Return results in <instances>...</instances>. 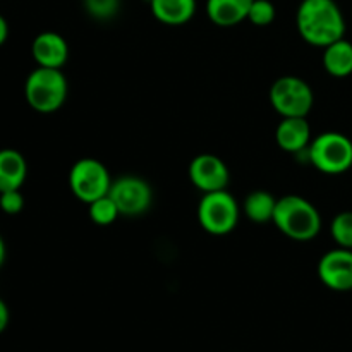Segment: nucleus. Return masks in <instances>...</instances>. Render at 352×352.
I'll return each mask as SVG.
<instances>
[{
  "label": "nucleus",
  "instance_id": "1",
  "mask_svg": "<svg viewBox=\"0 0 352 352\" xmlns=\"http://www.w3.org/2000/svg\"><path fill=\"white\" fill-rule=\"evenodd\" d=\"M296 28L306 43L325 48L346 36V17L336 0H301Z\"/></svg>",
  "mask_w": 352,
  "mask_h": 352
},
{
  "label": "nucleus",
  "instance_id": "2",
  "mask_svg": "<svg viewBox=\"0 0 352 352\" xmlns=\"http://www.w3.org/2000/svg\"><path fill=\"white\" fill-rule=\"evenodd\" d=\"M272 222L285 237L301 243L315 239L322 232V215L316 206L298 195L277 199Z\"/></svg>",
  "mask_w": 352,
  "mask_h": 352
},
{
  "label": "nucleus",
  "instance_id": "3",
  "mask_svg": "<svg viewBox=\"0 0 352 352\" xmlns=\"http://www.w3.org/2000/svg\"><path fill=\"white\" fill-rule=\"evenodd\" d=\"M69 85L62 69L36 67L24 82V98L38 113H54L67 100Z\"/></svg>",
  "mask_w": 352,
  "mask_h": 352
},
{
  "label": "nucleus",
  "instance_id": "4",
  "mask_svg": "<svg viewBox=\"0 0 352 352\" xmlns=\"http://www.w3.org/2000/svg\"><path fill=\"white\" fill-rule=\"evenodd\" d=\"M308 160L322 174H344L352 167V141L337 131L318 134L308 148Z\"/></svg>",
  "mask_w": 352,
  "mask_h": 352
},
{
  "label": "nucleus",
  "instance_id": "5",
  "mask_svg": "<svg viewBox=\"0 0 352 352\" xmlns=\"http://www.w3.org/2000/svg\"><path fill=\"white\" fill-rule=\"evenodd\" d=\"M198 222L212 236H227L239 223L241 206L227 189L205 192L198 205Z\"/></svg>",
  "mask_w": 352,
  "mask_h": 352
},
{
  "label": "nucleus",
  "instance_id": "6",
  "mask_svg": "<svg viewBox=\"0 0 352 352\" xmlns=\"http://www.w3.org/2000/svg\"><path fill=\"white\" fill-rule=\"evenodd\" d=\"M268 100L278 116L306 117L315 105V93L299 76H282L272 85Z\"/></svg>",
  "mask_w": 352,
  "mask_h": 352
},
{
  "label": "nucleus",
  "instance_id": "7",
  "mask_svg": "<svg viewBox=\"0 0 352 352\" xmlns=\"http://www.w3.org/2000/svg\"><path fill=\"white\" fill-rule=\"evenodd\" d=\"M112 181L109 168L96 158H81L69 172V188L72 195L86 205L109 195Z\"/></svg>",
  "mask_w": 352,
  "mask_h": 352
},
{
  "label": "nucleus",
  "instance_id": "8",
  "mask_svg": "<svg viewBox=\"0 0 352 352\" xmlns=\"http://www.w3.org/2000/svg\"><path fill=\"white\" fill-rule=\"evenodd\" d=\"M122 217H140L150 210L153 203L151 186L140 175H122L112 181L109 191Z\"/></svg>",
  "mask_w": 352,
  "mask_h": 352
},
{
  "label": "nucleus",
  "instance_id": "9",
  "mask_svg": "<svg viewBox=\"0 0 352 352\" xmlns=\"http://www.w3.org/2000/svg\"><path fill=\"white\" fill-rule=\"evenodd\" d=\"M188 175L191 184L203 195L227 189L230 182V172L226 162L212 153H201L192 158Z\"/></svg>",
  "mask_w": 352,
  "mask_h": 352
},
{
  "label": "nucleus",
  "instance_id": "10",
  "mask_svg": "<svg viewBox=\"0 0 352 352\" xmlns=\"http://www.w3.org/2000/svg\"><path fill=\"white\" fill-rule=\"evenodd\" d=\"M318 277L330 291H352V250L337 246L327 251L318 261Z\"/></svg>",
  "mask_w": 352,
  "mask_h": 352
},
{
  "label": "nucleus",
  "instance_id": "11",
  "mask_svg": "<svg viewBox=\"0 0 352 352\" xmlns=\"http://www.w3.org/2000/svg\"><path fill=\"white\" fill-rule=\"evenodd\" d=\"M31 55L38 67L62 69L69 58V45L62 34L43 31L31 43Z\"/></svg>",
  "mask_w": 352,
  "mask_h": 352
},
{
  "label": "nucleus",
  "instance_id": "12",
  "mask_svg": "<svg viewBox=\"0 0 352 352\" xmlns=\"http://www.w3.org/2000/svg\"><path fill=\"white\" fill-rule=\"evenodd\" d=\"M275 141L285 153L298 155L308 151L311 144V127L306 117H282L275 129Z\"/></svg>",
  "mask_w": 352,
  "mask_h": 352
},
{
  "label": "nucleus",
  "instance_id": "13",
  "mask_svg": "<svg viewBox=\"0 0 352 352\" xmlns=\"http://www.w3.org/2000/svg\"><path fill=\"white\" fill-rule=\"evenodd\" d=\"M155 19L167 26H182L195 17L196 0H148Z\"/></svg>",
  "mask_w": 352,
  "mask_h": 352
},
{
  "label": "nucleus",
  "instance_id": "14",
  "mask_svg": "<svg viewBox=\"0 0 352 352\" xmlns=\"http://www.w3.org/2000/svg\"><path fill=\"white\" fill-rule=\"evenodd\" d=\"M253 0H206V16L215 26L232 28L248 19Z\"/></svg>",
  "mask_w": 352,
  "mask_h": 352
},
{
  "label": "nucleus",
  "instance_id": "15",
  "mask_svg": "<svg viewBox=\"0 0 352 352\" xmlns=\"http://www.w3.org/2000/svg\"><path fill=\"white\" fill-rule=\"evenodd\" d=\"M28 175L26 158L12 148L0 150V192L23 188Z\"/></svg>",
  "mask_w": 352,
  "mask_h": 352
},
{
  "label": "nucleus",
  "instance_id": "16",
  "mask_svg": "<svg viewBox=\"0 0 352 352\" xmlns=\"http://www.w3.org/2000/svg\"><path fill=\"white\" fill-rule=\"evenodd\" d=\"M323 69L333 78H347L352 74V43L346 38L333 41L323 48Z\"/></svg>",
  "mask_w": 352,
  "mask_h": 352
},
{
  "label": "nucleus",
  "instance_id": "17",
  "mask_svg": "<svg viewBox=\"0 0 352 352\" xmlns=\"http://www.w3.org/2000/svg\"><path fill=\"white\" fill-rule=\"evenodd\" d=\"M277 199L272 192L265 191V189H256V191L250 192L244 198L243 212L248 217V220L254 223H268L274 220L275 206H277Z\"/></svg>",
  "mask_w": 352,
  "mask_h": 352
},
{
  "label": "nucleus",
  "instance_id": "18",
  "mask_svg": "<svg viewBox=\"0 0 352 352\" xmlns=\"http://www.w3.org/2000/svg\"><path fill=\"white\" fill-rule=\"evenodd\" d=\"M88 215L93 223L105 227V226H112V223L120 217V212L119 208H117L116 201L107 195V196H102V198L95 199L93 203H89Z\"/></svg>",
  "mask_w": 352,
  "mask_h": 352
},
{
  "label": "nucleus",
  "instance_id": "19",
  "mask_svg": "<svg viewBox=\"0 0 352 352\" xmlns=\"http://www.w3.org/2000/svg\"><path fill=\"white\" fill-rule=\"evenodd\" d=\"M330 234L339 248L352 250V212H340L330 223Z\"/></svg>",
  "mask_w": 352,
  "mask_h": 352
},
{
  "label": "nucleus",
  "instance_id": "20",
  "mask_svg": "<svg viewBox=\"0 0 352 352\" xmlns=\"http://www.w3.org/2000/svg\"><path fill=\"white\" fill-rule=\"evenodd\" d=\"M275 17H277V9H275L272 0H253V2H251L248 21H250L253 26H270L275 21Z\"/></svg>",
  "mask_w": 352,
  "mask_h": 352
},
{
  "label": "nucleus",
  "instance_id": "21",
  "mask_svg": "<svg viewBox=\"0 0 352 352\" xmlns=\"http://www.w3.org/2000/svg\"><path fill=\"white\" fill-rule=\"evenodd\" d=\"M120 0H85V9L95 19H110L117 14Z\"/></svg>",
  "mask_w": 352,
  "mask_h": 352
},
{
  "label": "nucleus",
  "instance_id": "22",
  "mask_svg": "<svg viewBox=\"0 0 352 352\" xmlns=\"http://www.w3.org/2000/svg\"><path fill=\"white\" fill-rule=\"evenodd\" d=\"M24 208V196L21 189L0 192V210L7 215H17Z\"/></svg>",
  "mask_w": 352,
  "mask_h": 352
},
{
  "label": "nucleus",
  "instance_id": "23",
  "mask_svg": "<svg viewBox=\"0 0 352 352\" xmlns=\"http://www.w3.org/2000/svg\"><path fill=\"white\" fill-rule=\"evenodd\" d=\"M10 322V313H9V306L6 305L2 298H0V333H3L9 327Z\"/></svg>",
  "mask_w": 352,
  "mask_h": 352
},
{
  "label": "nucleus",
  "instance_id": "24",
  "mask_svg": "<svg viewBox=\"0 0 352 352\" xmlns=\"http://www.w3.org/2000/svg\"><path fill=\"white\" fill-rule=\"evenodd\" d=\"M7 38H9V24H7L6 17L0 14V47L6 43Z\"/></svg>",
  "mask_w": 352,
  "mask_h": 352
},
{
  "label": "nucleus",
  "instance_id": "25",
  "mask_svg": "<svg viewBox=\"0 0 352 352\" xmlns=\"http://www.w3.org/2000/svg\"><path fill=\"white\" fill-rule=\"evenodd\" d=\"M6 256H7V250H6V243H3L2 236H0V268H2L3 261H6Z\"/></svg>",
  "mask_w": 352,
  "mask_h": 352
}]
</instances>
